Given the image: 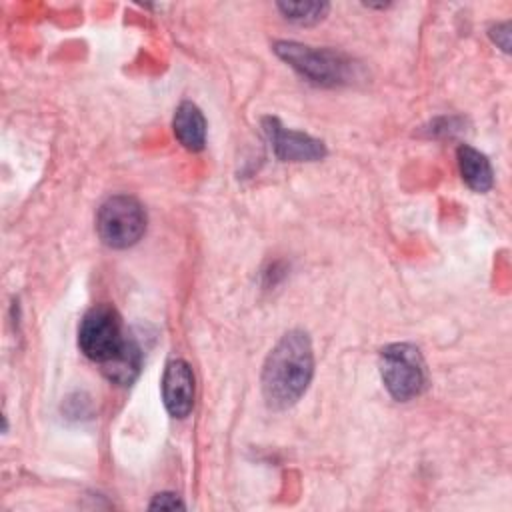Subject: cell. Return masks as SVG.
I'll return each mask as SVG.
<instances>
[{"label":"cell","instance_id":"277c9868","mask_svg":"<svg viewBox=\"0 0 512 512\" xmlns=\"http://www.w3.org/2000/svg\"><path fill=\"white\" fill-rule=\"evenodd\" d=\"M96 230L100 240L110 248L134 246L144 236L146 212L132 196H110L98 210Z\"/></svg>","mask_w":512,"mask_h":512},{"label":"cell","instance_id":"8992f818","mask_svg":"<svg viewBox=\"0 0 512 512\" xmlns=\"http://www.w3.org/2000/svg\"><path fill=\"white\" fill-rule=\"evenodd\" d=\"M264 132L272 144L274 154L280 160L290 162H314L326 156V146L322 140L312 138L304 132L284 128L276 118H264Z\"/></svg>","mask_w":512,"mask_h":512},{"label":"cell","instance_id":"4fadbf2b","mask_svg":"<svg viewBox=\"0 0 512 512\" xmlns=\"http://www.w3.org/2000/svg\"><path fill=\"white\" fill-rule=\"evenodd\" d=\"M492 38H494V42H496L504 52H508V50H510V26H508V22L496 26V28L492 30Z\"/></svg>","mask_w":512,"mask_h":512},{"label":"cell","instance_id":"ba28073f","mask_svg":"<svg viewBox=\"0 0 512 512\" xmlns=\"http://www.w3.org/2000/svg\"><path fill=\"white\" fill-rule=\"evenodd\" d=\"M174 134L178 142L192 152H198L206 144V120L200 108L192 102H182L174 112Z\"/></svg>","mask_w":512,"mask_h":512},{"label":"cell","instance_id":"5b68a950","mask_svg":"<svg viewBox=\"0 0 512 512\" xmlns=\"http://www.w3.org/2000/svg\"><path fill=\"white\" fill-rule=\"evenodd\" d=\"M126 342L128 338L122 320L112 306L98 304L84 314L78 328V346L86 358L106 364L126 346Z\"/></svg>","mask_w":512,"mask_h":512},{"label":"cell","instance_id":"3957f363","mask_svg":"<svg viewBox=\"0 0 512 512\" xmlns=\"http://www.w3.org/2000/svg\"><path fill=\"white\" fill-rule=\"evenodd\" d=\"M380 376L394 400L406 402L422 394L426 386V364L412 344H390L380 352Z\"/></svg>","mask_w":512,"mask_h":512},{"label":"cell","instance_id":"7c38bea8","mask_svg":"<svg viewBox=\"0 0 512 512\" xmlns=\"http://www.w3.org/2000/svg\"><path fill=\"white\" fill-rule=\"evenodd\" d=\"M148 508L150 510H176V508H184V502L172 492H162V494L154 496V500L150 502Z\"/></svg>","mask_w":512,"mask_h":512},{"label":"cell","instance_id":"30bf717a","mask_svg":"<svg viewBox=\"0 0 512 512\" xmlns=\"http://www.w3.org/2000/svg\"><path fill=\"white\" fill-rule=\"evenodd\" d=\"M140 364H142V352L138 344L132 338H128L126 346L112 360L102 364V372L108 380L116 384H130L138 376Z\"/></svg>","mask_w":512,"mask_h":512},{"label":"cell","instance_id":"6da1fadb","mask_svg":"<svg viewBox=\"0 0 512 512\" xmlns=\"http://www.w3.org/2000/svg\"><path fill=\"white\" fill-rule=\"evenodd\" d=\"M314 374V352L308 334L292 330L270 350L262 368V392L272 408H290L306 392Z\"/></svg>","mask_w":512,"mask_h":512},{"label":"cell","instance_id":"7a4b0ae2","mask_svg":"<svg viewBox=\"0 0 512 512\" xmlns=\"http://www.w3.org/2000/svg\"><path fill=\"white\" fill-rule=\"evenodd\" d=\"M274 52L304 78L322 86L348 84L354 78L352 60L330 48H312L298 42H276Z\"/></svg>","mask_w":512,"mask_h":512},{"label":"cell","instance_id":"9c48e42d","mask_svg":"<svg viewBox=\"0 0 512 512\" xmlns=\"http://www.w3.org/2000/svg\"><path fill=\"white\" fill-rule=\"evenodd\" d=\"M456 158H458L460 176L468 188H472L476 192H488L492 188L494 172H492L488 158L482 152H478L472 146L462 144L456 150Z\"/></svg>","mask_w":512,"mask_h":512},{"label":"cell","instance_id":"52a82bcc","mask_svg":"<svg viewBox=\"0 0 512 512\" xmlns=\"http://www.w3.org/2000/svg\"><path fill=\"white\" fill-rule=\"evenodd\" d=\"M162 400L170 416L186 418L194 406V374L188 362H168L162 378Z\"/></svg>","mask_w":512,"mask_h":512},{"label":"cell","instance_id":"8fae6325","mask_svg":"<svg viewBox=\"0 0 512 512\" xmlns=\"http://www.w3.org/2000/svg\"><path fill=\"white\" fill-rule=\"evenodd\" d=\"M278 10L284 14V18L298 22V24H314L324 18L328 4L324 2H282L278 4Z\"/></svg>","mask_w":512,"mask_h":512}]
</instances>
